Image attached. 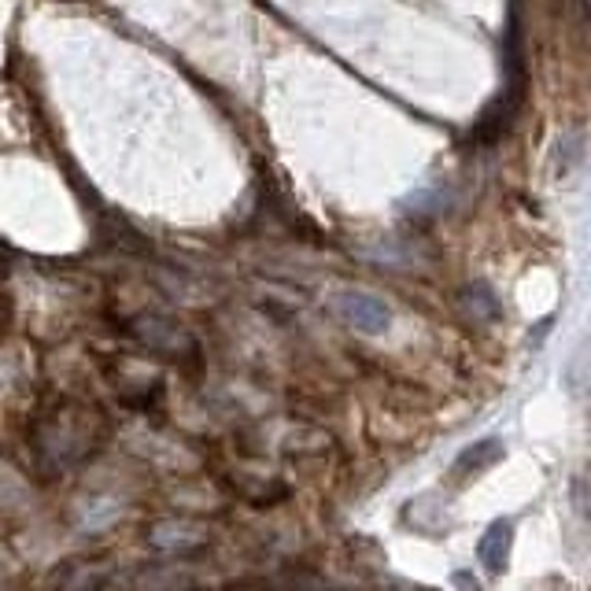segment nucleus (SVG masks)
<instances>
[{
	"label": "nucleus",
	"instance_id": "obj_1",
	"mask_svg": "<svg viewBox=\"0 0 591 591\" xmlns=\"http://www.w3.org/2000/svg\"><path fill=\"white\" fill-rule=\"evenodd\" d=\"M336 311L344 315L348 325H355L359 333H370V336L389 333V325H392L389 304H381V299L370 293H341L336 296Z\"/></svg>",
	"mask_w": 591,
	"mask_h": 591
},
{
	"label": "nucleus",
	"instance_id": "obj_2",
	"mask_svg": "<svg viewBox=\"0 0 591 591\" xmlns=\"http://www.w3.org/2000/svg\"><path fill=\"white\" fill-rule=\"evenodd\" d=\"M510 540H514V525L492 521V529H488L481 543H477V555H481L488 574H503L506 558H510Z\"/></svg>",
	"mask_w": 591,
	"mask_h": 591
},
{
	"label": "nucleus",
	"instance_id": "obj_3",
	"mask_svg": "<svg viewBox=\"0 0 591 591\" xmlns=\"http://www.w3.org/2000/svg\"><path fill=\"white\" fill-rule=\"evenodd\" d=\"M503 458V444L500 440H481V444H473V447H466L463 455H458V463H455V473L458 477H470V473H481L488 470V466H495Z\"/></svg>",
	"mask_w": 591,
	"mask_h": 591
},
{
	"label": "nucleus",
	"instance_id": "obj_4",
	"mask_svg": "<svg viewBox=\"0 0 591 591\" xmlns=\"http://www.w3.org/2000/svg\"><path fill=\"white\" fill-rule=\"evenodd\" d=\"M466 304H470V311L477 318H500V299L492 296V288H488L484 281L466 288Z\"/></svg>",
	"mask_w": 591,
	"mask_h": 591
},
{
	"label": "nucleus",
	"instance_id": "obj_5",
	"mask_svg": "<svg viewBox=\"0 0 591 591\" xmlns=\"http://www.w3.org/2000/svg\"><path fill=\"white\" fill-rule=\"evenodd\" d=\"M8 256V248H4V244H0V259H4ZM0 270H4V267H0Z\"/></svg>",
	"mask_w": 591,
	"mask_h": 591
}]
</instances>
